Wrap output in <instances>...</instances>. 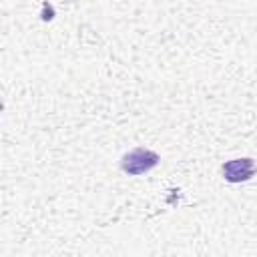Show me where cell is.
<instances>
[{
  "mask_svg": "<svg viewBox=\"0 0 257 257\" xmlns=\"http://www.w3.org/2000/svg\"><path fill=\"white\" fill-rule=\"evenodd\" d=\"M223 175L229 183H241V181H249L255 175V163L249 157L243 159H233L227 161L223 165Z\"/></svg>",
  "mask_w": 257,
  "mask_h": 257,
  "instance_id": "cell-2",
  "label": "cell"
},
{
  "mask_svg": "<svg viewBox=\"0 0 257 257\" xmlns=\"http://www.w3.org/2000/svg\"><path fill=\"white\" fill-rule=\"evenodd\" d=\"M157 163H159V155L149 149H135L120 159V167L128 175H143L153 167H157Z\"/></svg>",
  "mask_w": 257,
  "mask_h": 257,
  "instance_id": "cell-1",
  "label": "cell"
}]
</instances>
